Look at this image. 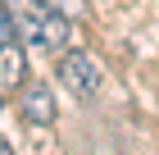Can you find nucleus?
<instances>
[{
  "mask_svg": "<svg viewBox=\"0 0 159 155\" xmlns=\"http://www.w3.org/2000/svg\"><path fill=\"white\" fill-rule=\"evenodd\" d=\"M14 14V36H18V46L27 55H59L68 46V36H73V23L59 18L55 9L37 5V0H5Z\"/></svg>",
  "mask_w": 159,
  "mask_h": 155,
  "instance_id": "f257e3e1",
  "label": "nucleus"
},
{
  "mask_svg": "<svg viewBox=\"0 0 159 155\" xmlns=\"http://www.w3.org/2000/svg\"><path fill=\"white\" fill-rule=\"evenodd\" d=\"M59 87L73 91L77 100H96L100 87H105V69L91 50H59Z\"/></svg>",
  "mask_w": 159,
  "mask_h": 155,
  "instance_id": "f03ea898",
  "label": "nucleus"
},
{
  "mask_svg": "<svg viewBox=\"0 0 159 155\" xmlns=\"http://www.w3.org/2000/svg\"><path fill=\"white\" fill-rule=\"evenodd\" d=\"M18 114L32 128H50L55 123V91H50V82H23L18 87Z\"/></svg>",
  "mask_w": 159,
  "mask_h": 155,
  "instance_id": "7ed1b4c3",
  "label": "nucleus"
},
{
  "mask_svg": "<svg viewBox=\"0 0 159 155\" xmlns=\"http://www.w3.org/2000/svg\"><path fill=\"white\" fill-rule=\"evenodd\" d=\"M23 82H27V50L18 46V36L0 41V96L18 91Z\"/></svg>",
  "mask_w": 159,
  "mask_h": 155,
  "instance_id": "20e7f679",
  "label": "nucleus"
},
{
  "mask_svg": "<svg viewBox=\"0 0 159 155\" xmlns=\"http://www.w3.org/2000/svg\"><path fill=\"white\" fill-rule=\"evenodd\" d=\"M37 5L55 9L59 18H68V23H82V18H86V0H37Z\"/></svg>",
  "mask_w": 159,
  "mask_h": 155,
  "instance_id": "39448f33",
  "label": "nucleus"
},
{
  "mask_svg": "<svg viewBox=\"0 0 159 155\" xmlns=\"http://www.w3.org/2000/svg\"><path fill=\"white\" fill-rule=\"evenodd\" d=\"M0 41H14V14L5 0H0Z\"/></svg>",
  "mask_w": 159,
  "mask_h": 155,
  "instance_id": "423d86ee",
  "label": "nucleus"
},
{
  "mask_svg": "<svg viewBox=\"0 0 159 155\" xmlns=\"http://www.w3.org/2000/svg\"><path fill=\"white\" fill-rule=\"evenodd\" d=\"M0 105H5V96H0Z\"/></svg>",
  "mask_w": 159,
  "mask_h": 155,
  "instance_id": "0eeeda50",
  "label": "nucleus"
}]
</instances>
